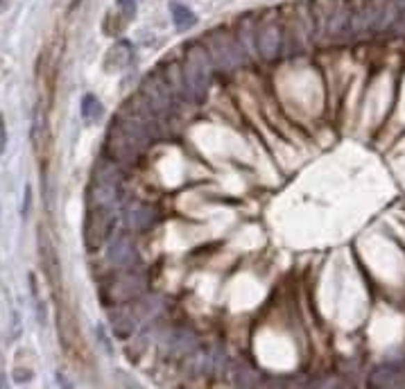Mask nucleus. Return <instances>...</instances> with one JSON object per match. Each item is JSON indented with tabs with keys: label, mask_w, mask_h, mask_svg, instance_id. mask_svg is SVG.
<instances>
[{
	"label": "nucleus",
	"mask_w": 405,
	"mask_h": 389,
	"mask_svg": "<svg viewBox=\"0 0 405 389\" xmlns=\"http://www.w3.org/2000/svg\"><path fill=\"white\" fill-rule=\"evenodd\" d=\"M213 70H215V63L211 59V52L206 48V43L193 41L191 45H186L184 77H186L188 95H191V100H195V102H202V100L209 95Z\"/></svg>",
	"instance_id": "1"
},
{
	"label": "nucleus",
	"mask_w": 405,
	"mask_h": 389,
	"mask_svg": "<svg viewBox=\"0 0 405 389\" xmlns=\"http://www.w3.org/2000/svg\"><path fill=\"white\" fill-rule=\"evenodd\" d=\"M206 48L211 52V59L215 63V70H236L242 66V61H245V48L240 45L238 36L231 34L229 30H224V27H218V30H213L209 36L204 39Z\"/></svg>",
	"instance_id": "2"
},
{
	"label": "nucleus",
	"mask_w": 405,
	"mask_h": 389,
	"mask_svg": "<svg viewBox=\"0 0 405 389\" xmlns=\"http://www.w3.org/2000/svg\"><path fill=\"white\" fill-rule=\"evenodd\" d=\"M285 45V30L276 12H267L256 23V54L263 61H274L281 57Z\"/></svg>",
	"instance_id": "3"
},
{
	"label": "nucleus",
	"mask_w": 405,
	"mask_h": 389,
	"mask_svg": "<svg viewBox=\"0 0 405 389\" xmlns=\"http://www.w3.org/2000/svg\"><path fill=\"white\" fill-rule=\"evenodd\" d=\"M143 292H145V278L138 271H134V267H129V269H120L102 287V299L106 305H122V303L138 301Z\"/></svg>",
	"instance_id": "4"
},
{
	"label": "nucleus",
	"mask_w": 405,
	"mask_h": 389,
	"mask_svg": "<svg viewBox=\"0 0 405 389\" xmlns=\"http://www.w3.org/2000/svg\"><path fill=\"white\" fill-rule=\"evenodd\" d=\"M116 213L113 206H88L84 220V247L86 251H97L113 235Z\"/></svg>",
	"instance_id": "5"
},
{
	"label": "nucleus",
	"mask_w": 405,
	"mask_h": 389,
	"mask_svg": "<svg viewBox=\"0 0 405 389\" xmlns=\"http://www.w3.org/2000/svg\"><path fill=\"white\" fill-rule=\"evenodd\" d=\"M141 95L143 100L154 109L157 116H168L173 113L175 109V90L170 88V84L166 81L164 75H157V72H150V75L143 77L141 81Z\"/></svg>",
	"instance_id": "6"
},
{
	"label": "nucleus",
	"mask_w": 405,
	"mask_h": 389,
	"mask_svg": "<svg viewBox=\"0 0 405 389\" xmlns=\"http://www.w3.org/2000/svg\"><path fill=\"white\" fill-rule=\"evenodd\" d=\"M143 150L132 141V136L125 132L118 122H113L109 134H106V154H109V159L122 166V163L136 161V157Z\"/></svg>",
	"instance_id": "7"
},
{
	"label": "nucleus",
	"mask_w": 405,
	"mask_h": 389,
	"mask_svg": "<svg viewBox=\"0 0 405 389\" xmlns=\"http://www.w3.org/2000/svg\"><path fill=\"white\" fill-rule=\"evenodd\" d=\"M106 258L113 267L129 269L134 267L132 262L136 260V249H134V240L127 231H118L109 238V247H106Z\"/></svg>",
	"instance_id": "8"
},
{
	"label": "nucleus",
	"mask_w": 405,
	"mask_h": 389,
	"mask_svg": "<svg viewBox=\"0 0 405 389\" xmlns=\"http://www.w3.org/2000/svg\"><path fill=\"white\" fill-rule=\"evenodd\" d=\"M157 217H159L157 208L148 202H141V199H134V202H129L127 208H125V222H127V229L134 233L152 229Z\"/></svg>",
	"instance_id": "9"
},
{
	"label": "nucleus",
	"mask_w": 405,
	"mask_h": 389,
	"mask_svg": "<svg viewBox=\"0 0 405 389\" xmlns=\"http://www.w3.org/2000/svg\"><path fill=\"white\" fill-rule=\"evenodd\" d=\"M376 27L374 0H354L351 9V36H367Z\"/></svg>",
	"instance_id": "10"
},
{
	"label": "nucleus",
	"mask_w": 405,
	"mask_h": 389,
	"mask_svg": "<svg viewBox=\"0 0 405 389\" xmlns=\"http://www.w3.org/2000/svg\"><path fill=\"white\" fill-rule=\"evenodd\" d=\"M134 59V45L129 41H118L113 43L104 54V72H122L125 68H129V63Z\"/></svg>",
	"instance_id": "11"
},
{
	"label": "nucleus",
	"mask_w": 405,
	"mask_h": 389,
	"mask_svg": "<svg viewBox=\"0 0 405 389\" xmlns=\"http://www.w3.org/2000/svg\"><path fill=\"white\" fill-rule=\"evenodd\" d=\"M369 385L385 389V387H401L405 385V374L399 365H381L374 369V374L369 376Z\"/></svg>",
	"instance_id": "12"
},
{
	"label": "nucleus",
	"mask_w": 405,
	"mask_h": 389,
	"mask_svg": "<svg viewBox=\"0 0 405 389\" xmlns=\"http://www.w3.org/2000/svg\"><path fill=\"white\" fill-rule=\"evenodd\" d=\"M166 81L170 84V88L175 90V95H177V97H191V95H188V88H186L184 66H179V63H168Z\"/></svg>",
	"instance_id": "13"
},
{
	"label": "nucleus",
	"mask_w": 405,
	"mask_h": 389,
	"mask_svg": "<svg viewBox=\"0 0 405 389\" xmlns=\"http://www.w3.org/2000/svg\"><path fill=\"white\" fill-rule=\"evenodd\" d=\"M111 328H113V335L118 340H129L134 335V328H136V317L125 315V312H116L113 319H111Z\"/></svg>",
	"instance_id": "14"
},
{
	"label": "nucleus",
	"mask_w": 405,
	"mask_h": 389,
	"mask_svg": "<svg viewBox=\"0 0 405 389\" xmlns=\"http://www.w3.org/2000/svg\"><path fill=\"white\" fill-rule=\"evenodd\" d=\"M79 113H82V120L86 125H93L97 118L102 116V104L93 93H86L82 97V104H79Z\"/></svg>",
	"instance_id": "15"
},
{
	"label": "nucleus",
	"mask_w": 405,
	"mask_h": 389,
	"mask_svg": "<svg viewBox=\"0 0 405 389\" xmlns=\"http://www.w3.org/2000/svg\"><path fill=\"white\" fill-rule=\"evenodd\" d=\"M127 25H129V18L113 5L109 9V14H106V18H104V32L109 36H116V34H120Z\"/></svg>",
	"instance_id": "16"
},
{
	"label": "nucleus",
	"mask_w": 405,
	"mask_h": 389,
	"mask_svg": "<svg viewBox=\"0 0 405 389\" xmlns=\"http://www.w3.org/2000/svg\"><path fill=\"white\" fill-rule=\"evenodd\" d=\"M173 23L179 30H188V27H193L197 23V16L186 5H173Z\"/></svg>",
	"instance_id": "17"
},
{
	"label": "nucleus",
	"mask_w": 405,
	"mask_h": 389,
	"mask_svg": "<svg viewBox=\"0 0 405 389\" xmlns=\"http://www.w3.org/2000/svg\"><path fill=\"white\" fill-rule=\"evenodd\" d=\"M30 206H32V190L28 186V188H25V197H23V217H28Z\"/></svg>",
	"instance_id": "18"
},
{
	"label": "nucleus",
	"mask_w": 405,
	"mask_h": 389,
	"mask_svg": "<svg viewBox=\"0 0 405 389\" xmlns=\"http://www.w3.org/2000/svg\"><path fill=\"white\" fill-rule=\"evenodd\" d=\"M5 150V122L3 118H0V152Z\"/></svg>",
	"instance_id": "19"
},
{
	"label": "nucleus",
	"mask_w": 405,
	"mask_h": 389,
	"mask_svg": "<svg viewBox=\"0 0 405 389\" xmlns=\"http://www.w3.org/2000/svg\"><path fill=\"white\" fill-rule=\"evenodd\" d=\"M3 3H5V0H0V7H3Z\"/></svg>",
	"instance_id": "20"
}]
</instances>
